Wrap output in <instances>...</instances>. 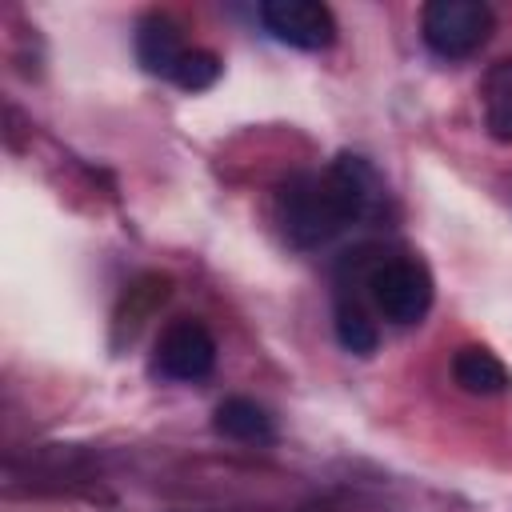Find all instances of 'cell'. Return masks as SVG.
I'll list each match as a JSON object with an SVG mask.
<instances>
[{
    "instance_id": "cell-9",
    "label": "cell",
    "mask_w": 512,
    "mask_h": 512,
    "mask_svg": "<svg viewBox=\"0 0 512 512\" xmlns=\"http://www.w3.org/2000/svg\"><path fill=\"white\" fill-rule=\"evenodd\" d=\"M168 288H172V280L168 276H160V272H144L140 280H132L128 284V292H124V300H120V312H116V328H128V340L136 336V328L164 304V296H168Z\"/></svg>"
},
{
    "instance_id": "cell-5",
    "label": "cell",
    "mask_w": 512,
    "mask_h": 512,
    "mask_svg": "<svg viewBox=\"0 0 512 512\" xmlns=\"http://www.w3.org/2000/svg\"><path fill=\"white\" fill-rule=\"evenodd\" d=\"M260 24L280 44L300 52H324L336 44V16L328 4H316V0H264Z\"/></svg>"
},
{
    "instance_id": "cell-13",
    "label": "cell",
    "mask_w": 512,
    "mask_h": 512,
    "mask_svg": "<svg viewBox=\"0 0 512 512\" xmlns=\"http://www.w3.org/2000/svg\"><path fill=\"white\" fill-rule=\"evenodd\" d=\"M304 512H332V508H304Z\"/></svg>"
},
{
    "instance_id": "cell-6",
    "label": "cell",
    "mask_w": 512,
    "mask_h": 512,
    "mask_svg": "<svg viewBox=\"0 0 512 512\" xmlns=\"http://www.w3.org/2000/svg\"><path fill=\"white\" fill-rule=\"evenodd\" d=\"M184 52H188L184 32L168 12H144L140 16V24H136V60H140L144 72L172 80Z\"/></svg>"
},
{
    "instance_id": "cell-10",
    "label": "cell",
    "mask_w": 512,
    "mask_h": 512,
    "mask_svg": "<svg viewBox=\"0 0 512 512\" xmlns=\"http://www.w3.org/2000/svg\"><path fill=\"white\" fill-rule=\"evenodd\" d=\"M332 320H336V340H340L344 352H352V356H372L376 352L380 332H376V320L360 308V300H352L348 292H340Z\"/></svg>"
},
{
    "instance_id": "cell-7",
    "label": "cell",
    "mask_w": 512,
    "mask_h": 512,
    "mask_svg": "<svg viewBox=\"0 0 512 512\" xmlns=\"http://www.w3.org/2000/svg\"><path fill=\"white\" fill-rule=\"evenodd\" d=\"M452 380L472 396H500L512 388V372L484 344H464L452 356Z\"/></svg>"
},
{
    "instance_id": "cell-2",
    "label": "cell",
    "mask_w": 512,
    "mask_h": 512,
    "mask_svg": "<svg viewBox=\"0 0 512 512\" xmlns=\"http://www.w3.org/2000/svg\"><path fill=\"white\" fill-rule=\"evenodd\" d=\"M364 288L372 296V308L388 320V324H420L432 308V296H436V284H432V272L424 260L416 256H388V260H376L364 276Z\"/></svg>"
},
{
    "instance_id": "cell-4",
    "label": "cell",
    "mask_w": 512,
    "mask_h": 512,
    "mask_svg": "<svg viewBox=\"0 0 512 512\" xmlns=\"http://www.w3.org/2000/svg\"><path fill=\"white\" fill-rule=\"evenodd\" d=\"M212 368H216V336L196 316H180L156 336L152 364H148L152 376L172 384H196Z\"/></svg>"
},
{
    "instance_id": "cell-3",
    "label": "cell",
    "mask_w": 512,
    "mask_h": 512,
    "mask_svg": "<svg viewBox=\"0 0 512 512\" xmlns=\"http://www.w3.org/2000/svg\"><path fill=\"white\" fill-rule=\"evenodd\" d=\"M496 16L480 0H432L420 12V36L440 60H464L488 44Z\"/></svg>"
},
{
    "instance_id": "cell-11",
    "label": "cell",
    "mask_w": 512,
    "mask_h": 512,
    "mask_svg": "<svg viewBox=\"0 0 512 512\" xmlns=\"http://www.w3.org/2000/svg\"><path fill=\"white\" fill-rule=\"evenodd\" d=\"M484 124L496 140H512V60L496 64L484 80Z\"/></svg>"
},
{
    "instance_id": "cell-1",
    "label": "cell",
    "mask_w": 512,
    "mask_h": 512,
    "mask_svg": "<svg viewBox=\"0 0 512 512\" xmlns=\"http://www.w3.org/2000/svg\"><path fill=\"white\" fill-rule=\"evenodd\" d=\"M380 180L360 156H340L324 172H292L276 192V224L292 248H320L380 204Z\"/></svg>"
},
{
    "instance_id": "cell-12",
    "label": "cell",
    "mask_w": 512,
    "mask_h": 512,
    "mask_svg": "<svg viewBox=\"0 0 512 512\" xmlns=\"http://www.w3.org/2000/svg\"><path fill=\"white\" fill-rule=\"evenodd\" d=\"M216 80H220V56L208 52V48H188L184 60H180L176 72H172V84L184 88V92H204V88H212Z\"/></svg>"
},
{
    "instance_id": "cell-8",
    "label": "cell",
    "mask_w": 512,
    "mask_h": 512,
    "mask_svg": "<svg viewBox=\"0 0 512 512\" xmlns=\"http://www.w3.org/2000/svg\"><path fill=\"white\" fill-rule=\"evenodd\" d=\"M212 428L224 436V440H236V444H268L276 436L272 428V416L248 400V396H228L216 404L212 412Z\"/></svg>"
}]
</instances>
